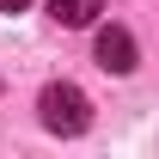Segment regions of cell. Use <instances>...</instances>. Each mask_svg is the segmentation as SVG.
I'll use <instances>...</instances> for the list:
<instances>
[{
  "label": "cell",
  "mask_w": 159,
  "mask_h": 159,
  "mask_svg": "<svg viewBox=\"0 0 159 159\" xmlns=\"http://www.w3.org/2000/svg\"><path fill=\"white\" fill-rule=\"evenodd\" d=\"M37 110H43V129H55V135H80L92 122V104H86L80 86H43Z\"/></svg>",
  "instance_id": "obj_1"
},
{
  "label": "cell",
  "mask_w": 159,
  "mask_h": 159,
  "mask_svg": "<svg viewBox=\"0 0 159 159\" xmlns=\"http://www.w3.org/2000/svg\"><path fill=\"white\" fill-rule=\"evenodd\" d=\"M98 67L104 74H129V67H135V37H129L122 25L98 31Z\"/></svg>",
  "instance_id": "obj_2"
},
{
  "label": "cell",
  "mask_w": 159,
  "mask_h": 159,
  "mask_svg": "<svg viewBox=\"0 0 159 159\" xmlns=\"http://www.w3.org/2000/svg\"><path fill=\"white\" fill-rule=\"evenodd\" d=\"M49 12H55L61 25H92L104 12V0H49Z\"/></svg>",
  "instance_id": "obj_3"
},
{
  "label": "cell",
  "mask_w": 159,
  "mask_h": 159,
  "mask_svg": "<svg viewBox=\"0 0 159 159\" xmlns=\"http://www.w3.org/2000/svg\"><path fill=\"white\" fill-rule=\"evenodd\" d=\"M25 6H31V0H0V12H25Z\"/></svg>",
  "instance_id": "obj_4"
}]
</instances>
